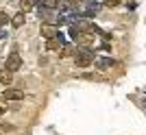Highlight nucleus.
Listing matches in <instances>:
<instances>
[{
	"label": "nucleus",
	"mask_w": 146,
	"mask_h": 135,
	"mask_svg": "<svg viewBox=\"0 0 146 135\" xmlns=\"http://www.w3.org/2000/svg\"><path fill=\"white\" fill-rule=\"evenodd\" d=\"M39 0H20V7H22V13H26V11H33V7L37 5Z\"/></svg>",
	"instance_id": "nucleus-8"
},
{
	"label": "nucleus",
	"mask_w": 146,
	"mask_h": 135,
	"mask_svg": "<svg viewBox=\"0 0 146 135\" xmlns=\"http://www.w3.org/2000/svg\"><path fill=\"white\" fill-rule=\"evenodd\" d=\"M42 35L46 37V39H52V37H57L59 33H57V28H55L52 24H44V26H42Z\"/></svg>",
	"instance_id": "nucleus-7"
},
{
	"label": "nucleus",
	"mask_w": 146,
	"mask_h": 135,
	"mask_svg": "<svg viewBox=\"0 0 146 135\" xmlns=\"http://www.w3.org/2000/svg\"><path fill=\"white\" fill-rule=\"evenodd\" d=\"M70 2H68V0H59V5H57V9H63V11H68V9H70Z\"/></svg>",
	"instance_id": "nucleus-13"
},
{
	"label": "nucleus",
	"mask_w": 146,
	"mask_h": 135,
	"mask_svg": "<svg viewBox=\"0 0 146 135\" xmlns=\"http://www.w3.org/2000/svg\"><path fill=\"white\" fill-rule=\"evenodd\" d=\"M74 63L79 68H87V66H92L94 63V52L92 50H76V55H74Z\"/></svg>",
	"instance_id": "nucleus-1"
},
{
	"label": "nucleus",
	"mask_w": 146,
	"mask_h": 135,
	"mask_svg": "<svg viewBox=\"0 0 146 135\" xmlns=\"http://www.w3.org/2000/svg\"><path fill=\"white\" fill-rule=\"evenodd\" d=\"M0 116H5V107L2 105H0Z\"/></svg>",
	"instance_id": "nucleus-16"
},
{
	"label": "nucleus",
	"mask_w": 146,
	"mask_h": 135,
	"mask_svg": "<svg viewBox=\"0 0 146 135\" xmlns=\"http://www.w3.org/2000/svg\"><path fill=\"white\" fill-rule=\"evenodd\" d=\"M74 39L81 42V44H92V42H94V33H92V31H76Z\"/></svg>",
	"instance_id": "nucleus-4"
},
{
	"label": "nucleus",
	"mask_w": 146,
	"mask_h": 135,
	"mask_svg": "<svg viewBox=\"0 0 146 135\" xmlns=\"http://www.w3.org/2000/svg\"><path fill=\"white\" fill-rule=\"evenodd\" d=\"M5 68L9 70V72H18L20 68H22V57H20L18 52L9 55V57H7V63H5Z\"/></svg>",
	"instance_id": "nucleus-2"
},
{
	"label": "nucleus",
	"mask_w": 146,
	"mask_h": 135,
	"mask_svg": "<svg viewBox=\"0 0 146 135\" xmlns=\"http://www.w3.org/2000/svg\"><path fill=\"white\" fill-rule=\"evenodd\" d=\"M7 22H9V15H7L5 11H0V26H5Z\"/></svg>",
	"instance_id": "nucleus-14"
},
{
	"label": "nucleus",
	"mask_w": 146,
	"mask_h": 135,
	"mask_svg": "<svg viewBox=\"0 0 146 135\" xmlns=\"http://www.w3.org/2000/svg\"><path fill=\"white\" fill-rule=\"evenodd\" d=\"M72 55H76L72 46H63V48L59 50V57H61V59H66V57H72Z\"/></svg>",
	"instance_id": "nucleus-11"
},
{
	"label": "nucleus",
	"mask_w": 146,
	"mask_h": 135,
	"mask_svg": "<svg viewBox=\"0 0 146 135\" xmlns=\"http://www.w3.org/2000/svg\"><path fill=\"white\" fill-rule=\"evenodd\" d=\"M11 83H13V72H9L7 68H2V70H0V85L9 87Z\"/></svg>",
	"instance_id": "nucleus-6"
},
{
	"label": "nucleus",
	"mask_w": 146,
	"mask_h": 135,
	"mask_svg": "<svg viewBox=\"0 0 146 135\" xmlns=\"http://www.w3.org/2000/svg\"><path fill=\"white\" fill-rule=\"evenodd\" d=\"M105 5L107 7H116V5H120V0H105Z\"/></svg>",
	"instance_id": "nucleus-15"
},
{
	"label": "nucleus",
	"mask_w": 146,
	"mask_h": 135,
	"mask_svg": "<svg viewBox=\"0 0 146 135\" xmlns=\"http://www.w3.org/2000/svg\"><path fill=\"white\" fill-rule=\"evenodd\" d=\"M24 20H26V15H24V13H22V11H20V13H15V15H13V20H11V24L15 26V28H20V26L24 24Z\"/></svg>",
	"instance_id": "nucleus-9"
},
{
	"label": "nucleus",
	"mask_w": 146,
	"mask_h": 135,
	"mask_svg": "<svg viewBox=\"0 0 146 135\" xmlns=\"http://www.w3.org/2000/svg\"><path fill=\"white\" fill-rule=\"evenodd\" d=\"M2 98H7V100H22V98H24V94L20 92V89H11V87H7L5 94H2Z\"/></svg>",
	"instance_id": "nucleus-5"
},
{
	"label": "nucleus",
	"mask_w": 146,
	"mask_h": 135,
	"mask_svg": "<svg viewBox=\"0 0 146 135\" xmlns=\"http://www.w3.org/2000/svg\"><path fill=\"white\" fill-rule=\"evenodd\" d=\"M42 2V7H46V9H57V5H59V0H39Z\"/></svg>",
	"instance_id": "nucleus-12"
},
{
	"label": "nucleus",
	"mask_w": 146,
	"mask_h": 135,
	"mask_svg": "<svg viewBox=\"0 0 146 135\" xmlns=\"http://www.w3.org/2000/svg\"><path fill=\"white\" fill-rule=\"evenodd\" d=\"M46 48L48 50H61L63 48V37H61V33L57 37H52V39H46Z\"/></svg>",
	"instance_id": "nucleus-3"
},
{
	"label": "nucleus",
	"mask_w": 146,
	"mask_h": 135,
	"mask_svg": "<svg viewBox=\"0 0 146 135\" xmlns=\"http://www.w3.org/2000/svg\"><path fill=\"white\" fill-rule=\"evenodd\" d=\"M113 63H116L113 59H107V57H105V59H98V61H96V66L100 68V70H107V68H111Z\"/></svg>",
	"instance_id": "nucleus-10"
}]
</instances>
